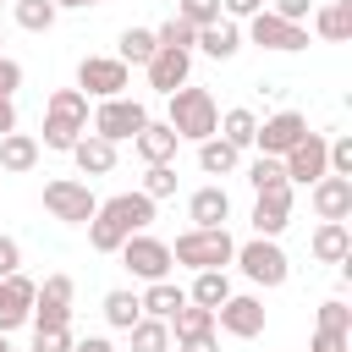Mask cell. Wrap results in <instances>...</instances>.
I'll list each match as a JSON object with an SVG mask.
<instances>
[{
  "label": "cell",
  "mask_w": 352,
  "mask_h": 352,
  "mask_svg": "<svg viewBox=\"0 0 352 352\" xmlns=\"http://www.w3.org/2000/svg\"><path fill=\"white\" fill-rule=\"evenodd\" d=\"M148 220H154V198H143V192H116V198H104V204L94 209V220H88V248H94V253H116L126 236L148 231Z\"/></svg>",
  "instance_id": "cell-1"
},
{
  "label": "cell",
  "mask_w": 352,
  "mask_h": 352,
  "mask_svg": "<svg viewBox=\"0 0 352 352\" xmlns=\"http://www.w3.org/2000/svg\"><path fill=\"white\" fill-rule=\"evenodd\" d=\"M88 132V94L82 88H55L44 99V148L72 154V143Z\"/></svg>",
  "instance_id": "cell-2"
},
{
  "label": "cell",
  "mask_w": 352,
  "mask_h": 352,
  "mask_svg": "<svg viewBox=\"0 0 352 352\" xmlns=\"http://www.w3.org/2000/svg\"><path fill=\"white\" fill-rule=\"evenodd\" d=\"M165 126L176 132V138H192V143H204V138H214V126H220V104H214V94L209 88H176L170 94V116H165Z\"/></svg>",
  "instance_id": "cell-3"
},
{
  "label": "cell",
  "mask_w": 352,
  "mask_h": 352,
  "mask_svg": "<svg viewBox=\"0 0 352 352\" xmlns=\"http://www.w3.org/2000/svg\"><path fill=\"white\" fill-rule=\"evenodd\" d=\"M231 258H236V242H231L226 226H214V231H198V226H192V231H182L176 248H170V264H187L192 275H198V270H226Z\"/></svg>",
  "instance_id": "cell-4"
},
{
  "label": "cell",
  "mask_w": 352,
  "mask_h": 352,
  "mask_svg": "<svg viewBox=\"0 0 352 352\" xmlns=\"http://www.w3.org/2000/svg\"><path fill=\"white\" fill-rule=\"evenodd\" d=\"M44 209H50L60 226H88L94 209H99V198H94L88 182H77V176H55V182H44Z\"/></svg>",
  "instance_id": "cell-5"
},
{
  "label": "cell",
  "mask_w": 352,
  "mask_h": 352,
  "mask_svg": "<svg viewBox=\"0 0 352 352\" xmlns=\"http://www.w3.org/2000/svg\"><path fill=\"white\" fill-rule=\"evenodd\" d=\"M231 264H242V275H248L253 286H286V275H292V258L280 253L275 236H253V242H242Z\"/></svg>",
  "instance_id": "cell-6"
},
{
  "label": "cell",
  "mask_w": 352,
  "mask_h": 352,
  "mask_svg": "<svg viewBox=\"0 0 352 352\" xmlns=\"http://www.w3.org/2000/svg\"><path fill=\"white\" fill-rule=\"evenodd\" d=\"M94 121V138H104V143H126V138H138L143 126H148V110H143V99H99V110L88 116Z\"/></svg>",
  "instance_id": "cell-7"
},
{
  "label": "cell",
  "mask_w": 352,
  "mask_h": 352,
  "mask_svg": "<svg viewBox=\"0 0 352 352\" xmlns=\"http://www.w3.org/2000/svg\"><path fill=\"white\" fill-rule=\"evenodd\" d=\"M116 253H121V264H126L138 280H170V242L138 231V236H126Z\"/></svg>",
  "instance_id": "cell-8"
},
{
  "label": "cell",
  "mask_w": 352,
  "mask_h": 352,
  "mask_svg": "<svg viewBox=\"0 0 352 352\" xmlns=\"http://www.w3.org/2000/svg\"><path fill=\"white\" fill-rule=\"evenodd\" d=\"M72 275H44V286L33 292V330H66L72 324Z\"/></svg>",
  "instance_id": "cell-9"
},
{
  "label": "cell",
  "mask_w": 352,
  "mask_h": 352,
  "mask_svg": "<svg viewBox=\"0 0 352 352\" xmlns=\"http://www.w3.org/2000/svg\"><path fill=\"white\" fill-rule=\"evenodd\" d=\"M248 38H253L258 50H275V55H297V50H308V28H302V22H286V16H275V11L248 16Z\"/></svg>",
  "instance_id": "cell-10"
},
{
  "label": "cell",
  "mask_w": 352,
  "mask_h": 352,
  "mask_svg": "<svg viewBox=\"0 0 352 352\" xmlns=\"http://www.w3.org/2000/svg\"><path fill=\"white\" fill-rule=\"evenodd\" d=\"M126 82H132V66H121L116 55H82V66H77V88L94 99H121Z\"/></svg>",
  "instance_id": "cell-11"
},
{
  "label": "cell",
  "mask_w": 352,
  "mask_h": 352,
  "mask_svg": "<svg viewBox=\"0 0 352 352\" xmlns=\"http://www.w3.org/2000/svg\"><path fill=\"white\" fill-rule=\"evenodd\" d=\"M302 138H308V116H297V110H275V116L258 121V132H253V143H258L270 160H286Z\"/></svg>",
  "instance_id": "cell-12"
},
{
  "label": "cell",
  "mask_w": 352,
  "mask_h": 352,
  "mask_svg": "<svg viewBox=\"0 0 352 352\" xmlns=\"http://www.w3.org/2000/svg\"><path fill=\"white\" fill-rule=\"evenodd\" d=\"M214 330H226V336H236V341H253V336L264 330V302H258L253 292H231V297L214 308Z\"/></svg>",
  "instance_id": "cell-13"
},
{
  "label": "cell",
  "mask_w": 352,
  "mask_h": 352,
  "mask_svg": "<svg viewBox=\"0 0 352 352\" xmlns=\"http://www.w3.org/2000/svg\"><path fill=\"white\" fill-rule=\"evenodd\" d=\"M324 143L330 138H319V132H308L286 160H280V170H286V182H297V187H314L319 176H330V160H324Z\"/></svg>",
  "instance_id": "cell-14"
},
{
  "label": "cell",
  "mask_w": 352,
  "mask_h": 352,
  "mask_svg": "<svg viewBox=\"0 0 352 352\" xmlns=\"http://www.w3.org/2000/svg\"><path fill=\"white\" fill-rule=\"evenodd\" d=\"M33 292H38V280H28L22 270L0 280V336L22 330V324L33 319Z\"/></svg>",
  "instance_id": "cell-15"
},
{
  "label": "cell",
  "mask_w": 352,
  "mask_h": 352,
  "mask_svg": "<svg viewBox=\"0 0 352 352\" xmlns=\"http://www.w3.org/2000/svg\"><path fill=\"white\" fill-rule=\"evenodd\" d=\"M143 72H148V88L170 99L176 88H187V77H192V55H182V50H154V60H148Z\"/></svg>",
  "instance_id": "cell-16"
},
{
  "label": "cell",
  "mask_w": 352,
  "mask_h": 352,
  "mask_svg": "<svg viewBox=\"0 0 352 352\" xmlns=\"http://www.w3.org/2000/svg\"><path fill=\"white\" fill-rule=\"evenodd\" d=\"M308 204L319 220H346L352 214V176H319L308 187Z\"/></svg>",
  "instance_id": "cell-17"
},
{
  "label": "cell",
  "mask_w": 352,
  "mask_h": 352,
  "mask_svg": "<svg viewBox=\"0 0 352 352\" xmlns=\"http://www.w3.org/2000/svg\"><path fill=\"white\" fill-rule=\"evenodd\" d=\"M187 220H192L198 231H214V226H226V220H231V192H226L220 182L198 187V192L187 198Z\"/></svg>",
  "instance_id": "cell-18"
},
{
  "label": "cell",
  "mask_w": 352,
  "mask_h": 352,
  "mask_svg": "<svg viewBox=\"0 0 352 352\" xmlns=\"http://www.w3.org/2000/svg\"><path fill=\"white\" fill-rule=\"evenodd\" d=\"M248 220H253V236H280V231L292 226V187H280V192H258Z\"/></svg>",
  "instance_id": "cell-19"
},
{
  "label": "cell",
  "mask_w": 352,
  "mask_h": 352,
  "mask_svg": "<svg viewBox=\"0 0 352 352\" xmlns=\"http://www.w3.org/2000/svg\"><path fill=\"white\" fill-rule=\"evenodd\" d=\"M176 143H182V138H176L165 121H148V126L132 138V148H138L143 165H170V160H176Z\"/></svg>",
  "instance_id": "cell-20"
},
{
  "label": "cell",
  "mask_w": 352,
  "mask_h": 352,
  "mask_svg": "<svg viewBox=\"0 0 352 352\" xmlns=\"http://www.w3.org/2000/svg\"><path fill=\"white\" fill-rule=\"evenodd\" d=\"M314 258L319 264H346L352 258V231H346V220H319V231H314Z\"/></svg>",
  "instance_id": "cell-21"
},
{
  "label": "cell",
  "mask_w": 352,
  "mask_h": 352,
  "mask_svg": "<svg viewBox=\"0 0 352 352\" xmlns=\"http://www.w3.org/2000/svg\"><path fill=\"white\" fill-rule=\"evenodd\" d=\"M72 160H77V170H82V176H110V170H116V143H104V138L82 132V138L72 143Z\"/></svg>",
  "instance_id": "cell-22"
},
{
  "label": "cell",
  "mask_w": 352,
  "mask_h": 352,
  "mask_svg": "<svg viewBox=\"0 0 352 352\" xmlns=\"http://www.w3.org/2000/svg\"><path fill=\"white\" fill-rule=\"evenodd\" d=\"M192 50H204L209 60H231V55L242 50V28L220 16V22H209V28H198V44H192Z\"/></svg>",
  "instance_id": "cell-23"
},
{
  "label": "cell",
  "mask_w": 352,
  "mask_h": 352,
  "mask_svg": "<svg viewBox=\"0 0 352 352\" xmlns=\"http://www.w3.org/2000/svg\"><path fill=\"white\" fill-rule=\"evenodd\" d=\"M182 302H187V292H182L176 280H148V292L138 297L143 319H165V324L176 319V308H182Z\"/></svg>",
  "instance_id": "cell-24"
},
{
  "label": "cell",
  "mask_w": 352,
  "mask_h": 352,
  "mask_svg": "<svg viewBox=\"0 0 352 352\" xmlns=\"http://www.w3.org/2000/svg\"><path fill=\"white\" fill-rule=\"evenodd\" d=\"M314 33H319L324 44H346V38H352V0L319 6V11H314Z\"/></svg>",
  "instance_id": "cell-25"
},
{
  "label": "cell",
  "mask_w": 352,
  "mask_h": 352,
  "mask_svg": "<svg viewBox=\"0 0 352 352\" xmlns=\"http://www.w3.org/2000/svg\"><path fill=\"white\" fill-rule=\"evenodd\" d=\"M33 165H38V138H28V132H6V138H0V170L22 176V170H33Z\"/></svg>",
  "instance_id": "cell-26"
},
{
  "label": "cell",
  "mask_w": 352,
  "mask_h": 352,
  "mask_svg": "<svg viewBox=\"0 0 352 352\" xmlns=\"http://www.w3.org/2000/svg\"><path fill=\"white\" fill-rule=\"evenodd\" d=\"M154 50H160V44H154V28H126L121 44H116V60H121V66H148Z\"/></svg>",
  "instance_id": "cell-27"
},
{
  "label": "cell",
  "mask_w": 352,
  "mask_h": 352,
  "mask_svg": "<svg viewBox=\"0 0 352 352\" xmlns=\"http://www.w3.org/2000/svg\"><path fill=\"white\" fill-rule=\"evenodd\" d=\"M253 132H258V116H253V110H242V104H236V110H226V116H220V126H214V138H226L236 154L253 143Z\"/></svg>",
  "instance_id": "cell-28"
},
{
  "label": "cell",
  "mask_w": 352,
  "mask_h": 352,
  "mask_svg": "<svg viewBox=\"0 0 352 352\" xmlns=\"http://www.w3.org/2000/svg\"><path fill=\"white\" fill-rule=\"evenodd\" d=\"M236 160H242V154H236L226 138H204V143H198V165H204V176H231Z\"/></svg>",
  "instance_id": "cell-29"
},
{
  "label": "cell",
  "mask_w": 352,
  "mask_h": 352,
  "mask_svg": "<svg viewBox=\"0 0 352 352\" xmlns=\"http://www.w3.org/2000/svg\"><path fill=\"white\" fill-rule=\"evenodd\" d=\"M226 297H231V280H226V270H198V280H192L187 302H198V308H220Z\"/></svg>",
  "instance_id": "cell-30"
},
{
  "label": "cell",
  "mask_w": 352,
  "mask_h": 352,
  "mask_svg": "<svg viewBox=\"0 0 352 352\" xmlns=\"http://www.w3.org/2000/svg\"><path fill=\"white\" fill-rule=\"evenodd\" d=\"M104 319H110V330H132V324L143 319V308H138V292H126V286L104 292Z\"/></svg>",
  "instance_id": "cell-31"
},
{
  "label": "cell",
  "mask_w": 352,
  "mask_h": 352,
  "mask_svg": "<svg viewBox=\"0 0 352 352\" xmlns=\"http://www.w3.org/2000/svg\"><path fill=\"white\" fill-rule=\"evenodd\" d=\"M11 16H16V28H28V33H50L60 11H55L50 0H16V6H11Z\"/></svg>",
  "instance_id": "cell-32"
},
{
  "label": "cell",
  "mask_w": 352,
  "mask_h": 352,
  "mask_svg": "<svg viewBox=\"0 0 352 352\" xmlns=\"http://www.w3.org/2000/svg\"><path fill=\"white\" fill-rule=\"evenodd\" d=\"M126 336H132V352H170V324L165 319H138Z\"/></svg>",
  "instance_id": "cell-33"
},
{
  "label": "cell",
  "mask_w": 352,
  "mask_h": 352,
  "mask_svg": "<svg viewBox=\"0 0 352 352\" xmlns=\"http://www.w3.org/2000/svg\"><path fill=\"white\" fill-rule=\"evenodd\" d=\"M154 44H160V50H182V55H192V44H198V28H187L182 16H165V22L154 28Z\"/></svg>",
  "instance_id": "cell-34"
},
{
  "label": "cell",
  "mask_w": 352,
  "mask_h": 352,
  "mask_svg": "<svg viewBox=\"0 0 352 352\" xmlns=\"http://www.w3.org/2000/svg\"><path fill=\"white\" fill-rule=\"evenodd\" d=\"M248 187H253V192H280V187H292V182H286V170H280V160H270V154H258V160L248 165Z\"/></svg>",
  "instance_id": "cell-35"
},
{
  "label": "cell",
  "mask_w": 352,
  "mask_h": 352,
  "mask_svg": "<svg viewBox=\"0 0 352 352\" xmlns=\"http://www.w3.org/2000/svg\"><path fill=\"white\" fill-rule=\"evenodd\" d=\"M214 330V308H198V302H182L176 319H170V336H204Z\"/></svg>",
  "instance_id": "cell-36"
},
{
  "label": "cell",
  "mask_w": 352,
  "mask_h": 352,
  "mask_svg": "<svg viewBox=\"0 0 352 352\" xmlns=\"http://www.w3.org/2000/svg\"><path fill=\"white\" fill-rule=\"evenodd\" d=\"M138 192H143V198H154V204H160V198H170V192H176V165H148V176H143V187H138Z\"/></svg>",
  "instance_id": "cell-37"
},
{
  "label": "cell",
  "mask_w": 352,
  "mask_h": 352,
  "mask_svg": "<svg viewBox=\"0 0 352 352\" xmlns=\"http://www.w3.org/2000/svg\"><path fill=\"white\" fill-rule=\"evenodd\" d=\"M176 16L187 28H209V22H220V0H176Z\"/></svg>",
  "instance_id": "cell-38"
},
{
  "label": "cell",
  "mask_w": 352,
  "mask_h": 352,
  "mask_svg": "<svg viewBox=\"0 0 352 352\" xmlns=\"http://www.w3.org/2000/svg\"><path fill=\"white\" fill-rule=\"evenodd\" d=\"M319 330H336V336H352V308H346L341 297H330V302L319 308Z\"/></svg>",
  "instance_id": "cell-39"
},
{
  "label": "cell",
  "mask_w": 352,
  "mask_h": 352,
  "mask_svg": "<svg viewBox=\"0 0 352 352\" xmlns=\"http://www.w3.org/2000/svg\"><path fill=\"white\" fill-rule=\"evenodd\" d=\"M324 160H330V176H352V138H330Z\"/></svg>",
  "instance_id": "cell-40"
},
{
  "label": "cell",
  "mask_w": 352,
  "mask_h": 352,
  "mask_svg": "<svg viewBox=\"0 0 352 352\" xmlns=\"http://www.w3.org/2000/svg\"><path fill=\"white\" fill-rule=\"evenodd\" d=\"M72 341H77L72 324H66V330H33V346H28V352H72Z\"/></svg>",
  "instance_id": "cell-41"
},
{
  "label": "cell",
  "mask_w": 352,
  "mask_h": 352,
  "mask_svg": "<svg viewBox=\"0 0 352 352\" xmlns=\"http://www.w3.org/2000/svg\"><path fill=\"white\" fill-rule=\"evenodd\" d=\"M264 11V0H220V16L226 22H248V16H258Z\"/></svg>",
  "instance_id": "cell-42"
},
{
  "label": "cell",
  "mask_w": 352,
  "mask_h": 352,
  "mask_svg": "<svg viewBox=\"0 0 352 352\" xmlns=\"http://www.w3.org/2000/svg\"><path fill=\"white\" fill-rule=\"evenodd\" d=\"M16 270H22V242L16 236H0V280L16 275Z\"/></svg>",
  "instance_id": "cell-43"
},
{
  "label": "cell",
  "mask_w": 352,
  "mask_h": 352,
  "mask_svg": "<svg viewBox=\"0 0 352 352\" xmlns=\"http://www.w3.org/2000/svg\"><path fill=\"white\" fill-rule=\"evenodd\" d=\"M264 11H275V16H286V22H302V16L314 11V0H270Z\"/></svg>",
  "instance_id": "cell-44"
},
{
  "label": "cell",
  "mask_w": 352,
  "mask_h": 352,
  "mask_svg": "<svg viewBox=\"0 0 352 352\" xmlns=\"http://www.w3.org/2000/svg\"><path fill=\"white\" fill-rule=\"evenodd\" d=\"M16 88H22V66H16L11 55H0V99H11Z\"/></svg>",
  "instance_id": "cell-45"
},
{
  "label": "cell",
  "mask_w": 352,
  "mask_h": 352,
  "mask_svg": "<svg viewBox=\"0 0 352 352\" xmlns=\"http://www.w3.org/2000/svg\"><path fill=\"white\" fill-rule=\"evenodd\" d=\"M176 352H220V341H214V330H204V336H176Z\"/></svg>",
  "instance_id": "cell-46"
},
{
  "label": "cell",
  "mask_w": 352,
  "mask_h": 352,
  "mask_svg": "<svg viewBox=\"0 0 352 352\" xmlns=\"http://www.w3.org/2000/svg\"><path fill=\"white\" fill-rule=\"evenodd\" d=\"M308 352H346V336H336V330H314Z\"/></svg>",
  "instance_id": "cell-47"
},
{
  "label": "cell",
  "mask_w": 352,
  "mask_h": 352,
  "mask_svg": "<svg viewBox=\"0 0 352 352\" xmlns=\"http://www.w3.org/2000/svg\"><path fill=\"white\" fill-rule=\"evenodd\" d=\"M6 132H16V104H11V99H0V138H6Z\"/></svg>",
  "instance_id": "cell-48"
},
{
  "label": "cell",
  "mask_w": 352,
  "mask_h": 352,
  "mask_svg": "<svg viewBox=\"0 0 352 352\" xmlns=\"http://www.w3.org/2000/svg\"><path fill=\"white\" fill-rule=\"evenodd\" d=\"M72 352H116L104 336H88V341H72Z\"/></svg>",
  "instance_id": "cell-49"
},
{
  "label": "cell",
  "mask_w": 352,
  "mask_h": 352,
  "mask_svg": "<svg viewBox=\"0 0 352 352\" xmlns=\"http://www.w3.org/2000/svg\"><path fill=\"white\" fill-rule=\"evenodd\" d=\"M55 11H88V6H104V0H50Z\"/></svg>",
  "instance_id": "cell-50"
},
{
  "label": "cell",
  "mask_w": 352,
  "mask_h": 352,
  "mask_svg": "<svg viewBox=\"0 0 352 352\" xmlns=\"http://www.w3.org/2000/svg\"><path fill=\"white\" fill-rule=\"evenodd\" d=\"M0 352H11V341H6V336H0Z\"/></svg>",
  "instance_id": "cell-51"
},
{
  "label": "cell",
  "mask_w": 352,
  "mask_h": 352,
  "mask_svg": "<svg viewBox=\"0 0 352 352\" xmlns=\"http://www.w3.org/2000/svg\"><path fill=\"white\" fill-rule=\"evenodd\" d=\"M0 44H6V33H0Z\"/></svg>",
  "instance_id": "cell-52"
},
{
  "label": "cell",
  "mask_w": 352,
  "mask_h": 352,
  "mask_svg": "<svg viewBox=\"0 0 352 352\" xmlns=\"http://www.w3.org/2000/svg\"><path fill=\"white\" fill-rule=\"evenodd\" d=\"M0 6H6V0H0Z\"/></svg>",
  "instance_id": "cell-53"
},
{
  "label": "cell",
  "mask_w": 352,
  "mask_h": 352,
  "mask_svg": "<svg viewBox=\"0 0 352 352\" xmlns=\"http://www.w3.org/2000/svg\"><path fill=\"white\" fill-rule=\"evenodd\" d=\"M11 352H16V346H11Z\"/></svg>",
  "instance_id": "cell-54"
}]
</instances>
